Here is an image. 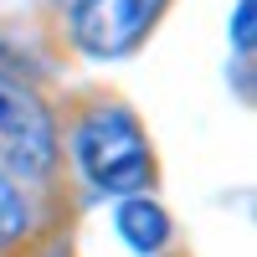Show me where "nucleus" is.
<instances>
[{
    "label": "nucleus",
    "mask_w": 257,
    "mask_h": 257,
    "mask_svg": "<svg viewBox=\"0 0 257 257\" xmlns=\"http://www.w3.org/2000/svg\"><path fill=\"white\" fill-rule=\"evenodd\" d=\"M52 160H57V134H52L41 98L21 82L0 77V165L26 170V175H47Z\"/></svg>",
    "instance_id": "2"
},
{
    "label": "nucleus",
    "mask_w": 257,
    "mask_h": 257,
    "mask_svg": "<svg viewBox=\"0 0 257 257\" xmlns=\"http://www.w3.org/2000/svg\"><path fill=\"white\" fill-rule=\"evenodd\" d=\"M118 231H123L128 247L155 252V247L170 237V221H165V211H160L155 201H123V206H118Z\"/></svg>",
    "instance_id": "4"
},
{
    "label": "nucleus",
    "mask_w": 257,
    "mask_h": 257,
    "mask_svg": "<svg viewBox=\"0 0 257 257\" xmlns=\"http://www.w3.org/2000/svg\"><path fill=\"white\" fill-rule=\"evenodd\" d=\"M21 231H26V201H21V190L0 175V247L16 242Z\"/></svg>",
    "instance_id": "5"
},
{
    "label": "nucleus",
    "mask_w": 257,
    "mask_h": 257,
    "mask_svg": "<svg viewBox=\"0 0 257 257\" xmlns=\"http://www.w3.org/2000/svg\"><path fill=\"white\" fill-rule=\"evenodd\" d=\"M77 160L103 190H139L149 180V144L139 123L118 108H98L77 128Z\"/></svg>",
    "instance_id": "1"
},
{
    "label": "nucleus",
    "mask_w": 257,
    "mask_h": 257,
    "mask_svg": "<svg viewBox=\"0 0 257 257\" xmlns=\"http://www.w3.org/2000/svg\"><path fill=\"white\" fill-rule=\"evenodd\" d=\"M252 26H257V0H237V21H231L237 52H252Z\"/></svg>",
    "instance_id": "6"
},
{
    "label": "nucleus",
    "mask_w": 257,
    "mask_h": 257,
    "mask_svg": "<svg viewBox=\"0 0 257 257\" xmlns=\"http://www.w3.org/2000/svg\"><path fill=\"white\" fill-rule=\"evenodd\" d=\"M160 6L165 0H82L72 16V31L93 57H113V52H128L149 31Z\"/></svg>",
    "instance_id": "3"
}]
</instances>
